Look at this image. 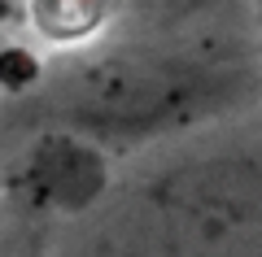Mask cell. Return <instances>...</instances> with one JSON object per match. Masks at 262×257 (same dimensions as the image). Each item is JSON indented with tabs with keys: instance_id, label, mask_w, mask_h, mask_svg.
<instances>
[{
	"instance_id": "1",
	"label": "cell",
	"mask_w": 262,
	"mask_h": 257,
	"mask_svg": "<svg viewBox=\"0 0 262 257\" xmlns=\"http://www.w3.org/2000/svg\"><path fill=\"white\" fill-rule=\"evenodd\" d=\"M258 74L245 61L192 44H122L79 53L31 92L39 127L83 135L101 148H136L245 109Z\"/></svg>"
},
{
	"instance_id": "2",
	"label": "cell",
	"mask_w": 262,
	"mask_h": 257,
	"mask_svg": "<svg viewBox=\"0 0 262 257\" xmlns=\"http://www.w3.org/2000/svg\"><path fill=\"white\" fill-rule=\"evenodd\" d=\"M114 214L96 236L101 257H262V175L253 166H188Z\"/></svg>"
},
{
	"instance_id": "3",
	"label": "cell",
	"mask_w": 262,
	"mask_h": 257,
	"mask_svg": "<svg viewBox=\"0 0 262 257\" xmlns=\"http://www.w3.org/2000/svg\"><path fill=\"white\" fill-rule=\"evenodd\" d=\"M22 201L39 214H92L110 188V157L101 144L44 127L13 170Z\"/></svg>"
},
{
	"instance_id": "4",
	"label": "cell",
	"mask_w": 262,
	"mask_h": 257,
	"mask_svg": "<svg viewBox=\"0 0 262 257\" xmlns=\"http://www.w3.org/2000/svg\"><path fill=\"white\" fill-rule=\"evenodd\" d=\"M27 18L53 44L92 39L110 18H118L114 0H27Z\"/></svg>"
},
{
	"instance_id": "5",
	"label": "cell",
	"mask_w": 262,
	"mask_h": 257,
	"mask_svg": "<svg viewBox=\"0 0 262 257\" xmlns=\"http://www.w3.org/2000/svg\"><path fill=\"white\" fill-rule=\"evenodd\" d=\"M227 5H236V0H114L118 18L140 22L149 31H188L196 22L223 13Z\"/></svg>"
},
{
	"instance_id": "6",
	"label": "cell",
	"mask_w": 262,
	"mask_h": 257,
	"mask_svg": "<svg viewBox=\"0 0 262 257\" xmlns=\"http://www.w3.org/2000/svg\"><path fill=\"white\" fill-rule=\"evenodd\" d=\"M44 70H39L35 53L22 44H9L0 48V87H9V92H35Z\"/></svg>"
},
{
	"instance_id": "7",
	"label": "cell",
	"mask_w": 262,
	"mask_h": 257,
	"mask_svg": "<svg viewBox=\"0 0 262 257\" xmlns=\"http://www.w3.org/2000/svg\"><path fill=\"white\" fill-rule=\"evenodd\" d=\"M253 13H258V27H262V0H253Z\"/></svg>"
}]
</instances>
